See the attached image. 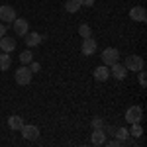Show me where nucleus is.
Listing matches in <instances>:
<instances>
[{"label": "nucleus", "mask_w": 147, "mask_h": 147, "mask_svg": "<svg viewBox=\"0 0 147 147\" xmlns=\"http://www.w3.org/2000/svg\"><path fill=\"white\" fill-rule=\"evenodd\" d=\"M32 77H34V73L30 71L28 65H22L20 69H16V75H14V79H16V82L20 86H28L32 82Z\"/></svg>", "instance_id": "f257e3e1"}, {"label": "nucleus", "mask_w": 147, "mask_h": 147, "mask_svg": "<svg viewBox=\"0 0 147 147\" xmlns=\"http://www.w3.org/2000/svg\"><path fill=\"white\" fill-rule=\"evenodd\" d=\"M118 61H120V51L116 47H106L102 51V63L106 67H112L114 63H118Z\"/></svg>", "instance_id": "f03ea898"}, {"label": "nucleus", "mask_w": 147, "mask_h": 147, "mask_svg": "<svg viewBox=\"0 0 147 147\" xmlns=\"http://www.w3.org/2000/svg\"><path fill=\"white\" fill-rule=\"evenodd\" d=\"M143 57H139V55H127L125 57V63H124V67L127 69V71H134V73H137V71H141L143 69Z\"/></svg>", "instance_id": "7ed1b4c3"}, {"label": "nucleus", "mask_w": 147, "mask_h": 147, "mask_svg": "<svg viewBox=\"0 0 147 147\" xmlns=\"http://www.w3.org/2000/svg\"><path fill=\"white\" fill-rule=\"evenodd\" d=\"M124 118H125V122H129V124H139L141 118H143L141 106H131V108H127V112H125Z\"/></svg>", "instance_id": "20e7f679"}, {"label": "nucleus", "mask_w": 147, "mask_h": 147, "mask_svg": "<svg viewBox=\"0 0 147 147\" xmlns=\"http://www.w3.org/2000/svg\"><path fill=\"white\" fill-rule=\"evenodd\" d=\"M96 47H98V43H96V39L94 37H82V45H80V51L84 53V55L90 57L92 53H96Z\"/></svg>", "instance_id": "39448f33"}, {"label": "nucleus", "mask_w": 147, "mask_h": 147, "mask_svg": "<svg viewBox=\"0 0 147 147\" xmlns=\"http://www.w3.org/2000/svg\"><path fill=\"white\" fill-rule=\"evenodd\" d=\"M20 131H22V136H24V139H30V141H35L37 137H39V127L37 125H26L24 124L22 127H20Z\"/></svg>", "instance_id": "423d86ee"}, {"label": "nucleus", "mask_w": 147, "mask_h": 147, "mask_svg": "<svg viewBox=\"0 0 147 147\" xmlns=\"http://www.w3.org/2000/svg\"><path fill=\"white\" fill-rule=\"evenodd\" d=\"M14 32H16V35H26L28 32H30V26H28V22H26V18H16L14 20Z\"/></svg>", "instance_id": "0eeeda50"}, {"label": "nucleus", "mask_w": 147, "mask_h": 147, "mask_svg": "<svg viewBox=\"0 0 147 147\" xmlns=\"http://www.w3.org/2000/svg\"><path fill=\"white\" fill-rule=\"evenodd\" d=\"M110 77H114L116 80H124L127 77V69L124 65H120V63H114L112 69H110Z\"/></svg>", "instance_id": "6e6552de"}, {"label": "nucleus", "mask_w": 147, "mask_h": 147, "mask_svg": "<svg viewBox=\"0 0 147 147\" xmlns=\"http://www.w3.org/2000/svg\"><path fill=\"white\" fill-rule=\"evenodd\" d=\"M18 16H16V10L12 8V6H0V20L2 22H14Z\"/></svg>", "instance_id": "1a4fd4ad"}, {"label": "nucleus", "mask_w": 147, "mask_h": 147, "mask_svg": "<svg viewBox=\"0 0 147 147\" xmlns=\"http://www.w3.org/2000/svg\"><path fill=\"white\" fill-rule=\"evenodd\" d=\"M129 18L134 20V22H145L147 20V12L143 6H134L131 10H129Z\"/></svg>", "instance_id": "9d476101"}, {"label": "nucleus", "mask_w": 147, "mask_h": 147, "mask_svg": "<svg viewBox=\"0 0 147 147\" xmlns=\"http://www.w3.org/2000/svg\"><path fill=\"white\" fill-rule=\"evenodd\" d=\"M94 79L98 80V82H106V80L110 79V69L106 67V65L96 67V69H94Z\"/></svg>", "instance_id": "9b49d317"}, {"label": "nucleus", "mask_w": 147, "mask_h": 147, "mask_svg": "<svg viewBox=\"0 0 147 147\" xmlns=\"http://www.w3.org/2000/svg\"><path fill=\"white\" fill-rule=\"evenodd\" d=\"M0 49L4 51V53H12L14 49H16V39L14 37H0Z\"/></svg>", "instance_id": "f8f14e48"}, {"label": "nucleus", "mask_w": 147, "mask_h": 147, "mask_svg": "<svg viewBox=\"0 0 147 147\" xmlns=\"http://www.w3.org/2000/svg\"><path fill=\"white\" fill-rule=\"evenodd\" d=\"M24 39H26V45L28 47H35V45H39L41 43V35L37 34V32H28V34L24 35Z\"/></svg>", "instance_id": "ddd939ff"}, {"label": "nucleus", "mask_w": 147, "mask_h": 147, "mask_svg": "<svg viewBox=\"0 0 147 147\" xmlns=\"http://www.w3.org/2000/svg\"><path fill=\"white\" fill-rule=\"evenodd\" d=\"M90 141L94 145H104V141H106V131L104 129H94L90 136Z\"/></svg>", "instance_id": "4468645a"}, {"label": "nucleus", "mask_w": 147, "mask_h": 147, "mask_svg": "<svg viewBox=\"0 0 147 147\" xmlns=\"http://www.w3.org/2000/svg\"><path fill=\"white\" fill-rule=\"evenodd\" d=\"M10 65H12L10 53H0V71H8Z\"/></svg>", "instance_id": "2eb2a0df"}, {"label": "nucleus", "mask_w": 147, "mask_h": 147, "mask_svg": "<svg viewBox=\"0 0 147 147\" xmlns=\"http://www.w3.org/2000/svg\"><path fill=\"white\" fill-rule=\"evenodd\" d=\"M8 125H10V129H20L24 125L22 116H10V118H8Z\"/></svg>", "instance_id": "dca6fc26"}, {"label": "nucleus", "mask_w": 147, "mask_h": 147, "mask_svg": "<svg viewBox=\"0 0 147 147\" xmlns=\"http://www.w3.org/2000/svg\"><path fill=\"white\" fill-rule=\"evenodd\" d=\"M114 136H116V139H120L122 143H125V141L129 139V131H127L125 127H118V129L114 131Z\"/></svg>", "instance_id": "f3484780"}, {"label": "nucleus", "mask_w": 147, "mask_h": 147, "mask_svg": "<svg viewBox=\"0 0 147 147\" xmlns=\"http://www.w3.org/2000/svg\"><path fill=\"white\" fill-rule=\"evenodd\" d=\"M65 10L71 12V14L79 12V10H80V0H67V4H65Z\"/></svg>", "instance_id": "a211bd4d"}, {"label": "nucleus", "mask_w": 147, "mask_h": 147, "mask_svg": "<svg viewBox=\"0 0 147 147\" xmlns=\"http://www.w3.org/2000/svg\"><path fill=\"white\" fill-rule=\"evenodd\" d=\"M20 61H22V65H30V63L34 61V53H32V51H24V53H20Z\"/></svg>", "instance_id": "6ab92c4d"}, {"label": "nucleus", "mask_w": 147, "mask_h": 147, "mask_svg": "<svg viewBox=\"0 0 147 147\" xmlns=\"http://www.w3.org/2000/svg\"><path fill=\"white\" fill-rule=\"evenodd\" d=\"M129 136H134V137H141V136H143V127H141L139 124H131Z\"/></svg>", "instance_id": "aec40b11"}, {"label": "nucleus", "mask_w": 147, "mask_h": 147, "mask_svg": "<svg viewBox=\"0 0 147 147\" xmlns=\"http://www.w3.org/2000/svg\"><path fill=\"white\" fill-rule=\"evenodd\" d=\"M79 34H80V37H88V35L92 34L90 26H88V24H80V26H79Z\"/></svg>", "instance_id": "412c9836"}, {"label": "nucleus", "mask_w": 147, "mask_h": 147, "mask_svg": "<svg viewBox=\"0 0 147 147\" xmlns=\"http://www.w3.org/2000/svg\"><path fill=\"white\" fill-rule=\"evenodd\" d=\"M137 73H139V84H141V86L145 88V86H147V77H145V71L141 69V71H137Z\"/></svg>", "instance_id": "4be33fe9"}, {"label": "nucleus", "mask_w": 147, "mask_h": 147, "mask_svg": "<svg viewBox=\"0 0 147 147\" xmlns=\"http://www.w3.org/2000/svg\"><path fill=\"white\" fill-rule=\"evenodd\" d=\"M104 127V122H102L100 118H94L92 120V129H102Z\"/></svg>", "instance_id": "5701e85b"}, {"label": "nucleus", "mask_w": 147, "mask_h": 147, "mask_svg": "<svg viewBox=\"0 0 147 147\" xmlns=\"http://www.w3.org/2000/svg\"><path fill=\"white\" fill-rule=\"evenodd\" d=\"M30 71H32V73H39V71H41V65H39L37 61H32V63H30Z\"/></svg>", "instance_id": "b1692460"}, {"label": "nucleus", "mask_w": 147, "mask_h": 147, "mask_svg": "<svg viewBox=\"0 0 147 147\" xmlns=\"http://www.w3.org/2000/svg\"><path fill=\"white\" fill-rule=\"evenodd\" d=\"M104 145H108V147H122V141H120V139H114V141H104Z\"/></svg>", "instance_id": "393cba45"}, {"label": "nucleus", "mask_w": 147, "mask_h": 147, "mask_svg": "<svg viewBox=\"0 0 147 147\" xmlns=\"http://www.w3.org/2000/svg\"><path fill=\"white\" fill-rule=\"evenodd\" d=\"M92 4H94V0H80V6H88L90 8Z\"/></svg>", "instance_id": "a878e982"}, {"label": "nucleus", "mask_w": 147, "mask_h": 147, "mask_svg": "<svg viewBox=\"0 0 147 147\" xmlns=\"http://www.w3.org/2000/svg\"><path fill=\"white\" fill-rule=\"evenodd\" d=\"M4 34H6V26H4V24H0V37H2Z\"/></svg>", "instance_id": "bb28decb"}]
</instances>
